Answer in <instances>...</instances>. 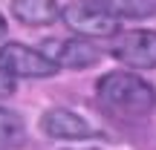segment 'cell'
<instances>
[{
	"instance_id": "cell-1",
	"label": "cell",
	"mask_w": 156,
	"mask_h": 150,
	"mask_svg": "<svg viewBox=\"0 0 156 150\" xmlns=\"http://www.w3.org/2000/svg\"><path fill=\"white\" fill-rule=\"evenodd\" d=\"M104 110L119 118H145L156 107V89L133 72H107L95 84Z\"/></svg>"
},
{
	"instance_id": "cell-2",
	"label": "cell",
	"mask_w": 156,
	"mask_h": 150,
	"mask_svg": "<svg viewBox=\"0 0 156 150\" xmlns=\"http://www.w3.org/2000/svg\"><path fill=\"white\" fill-rule=\"evenodd\" d=\"M0 72L9 78H52L58 67L41 49L26 44H6L0 46Z\"/></svg>"
},
{
	"instance_id": "cell-3",
	"label": "cell",
	"mask_w": 156,
	"mask_h": 150,
	"mask_svg": "<svg viewBox=\"0 0 156 150\" xmlns=\"http://www.w3.org/2000/svg\"><path fill=\"white\" fill-rule=\"evenodd\" d=\"M110 55L116 61L136 69H153L156 67V32L153 29H130L116 32L110 38Z\"/></svg>"
},
{
	"instance_id": "cell-4",
	"label": "cell",
	"mask_w": 156,
	"mask_h": 150,
	"mask_svg": "<svg viewBox=\"0 0 156 150\" xmlns=\"http://www.w3.org/2000/svg\"><path fill=\"white\" fill-rule=\"evenodd\" d=\"M41 130L44 136L55 141H87V139H101V130H95L84 116L67 110V107H52L41 116Z\"/></svg>"
},
{
	"instance_id": "cell-5",
	"label": "cell",
	"mask_w": 156,
	"mask_h": 150,
	"mask_svg": "<svg viewBox=\"0 0 156 150\" xmlns=\"http://www.w3.org/2000/svg\"><path fill=\"white\" fill-rule=\"evenodd\" d=\"M61 17L78 38H113V35L119 32V20L95 12L93 6H87L84 0H75V3L64 6Z\"/></svg>"
},
{
	"instance_id": "cell-6",
	"label": "cell",
	"mask_w": 156,
	"mask_h": 150,
	"mask_svg": "<svg viewBox=\"0 0 156 150\" xmlns=\"http://www.w3.org/2000/svg\"><path fill=\"white\" fill-rule=\"evenodd\" d=\"M44 52L49 61H55L58 69H87V67H95L101 61V52L95 49L90 40L84 38H58V40H46L44 44Z\"/></svg>"
},
{
	"instance_id": "cell-7",
	"label": "cell",
	"mask_w": 156,
	"mask_h": 150,
	"mask_svg": "<svg viewBox=\"0 0 156 150\" xmlns=\"http://www.w3.org/2000/svg\"><path fill=\"white\" fill-rule=\"evenodd\" d=\"M95 12L113 17V20H147L156 17V0H84Z\"/></svg>"
},
{
	"instance_id": "cell-8",
	"label": "cell",
	"mask_w": 156,
	"mask_h": 150,
	"mask_svg": "<svg viewBox=\"0 0 156 150\" xmlns=\"http://www.w3.org/2000/svg\"><path fill=\"white\" fill-rule=\"evenodd\" d=\"M12 15L26 26H49L61 17L55 0H12Z\"/></svg>"
},
{
	"instance_id": "cell-9",
	"label": "cell",
	"mask_w": 156,
	"mask_h": 150,
	"mask_svg": "<svg viewBox=\"0 0 156 150\" xmlns=\"http://www.w3.org/2000/svg\"><path fill=\"white\" fill-rule=\"evenodd\" d=\"M26 141V124L15 110L0 107V150H15Z\"/></svg>"
},
{
	"instance_id": "cell-10",
	"label": "cell",
	"mask_w": 156,
	"mask_h": 150,
	"mask_svg": "<svg viewBox=\"0 0 156 150\" xmlns=\"http://www.w3.org/2000/svg\"><path fill=\"white\" fill-rule=\"evenodd\" d=\"M12 92H15V81L0 72V98H6V95H12Z\"/></svg>"
},
{
	"instance_id": "cell-11",
	"label": "cell",
	"mask_w": 156,
	"mask_h": 150,
	"mask_svg": "<svg viewBox=\"0 0 156 150\" xmlns=\"http://www.w3.org/2000/svg\"><path fill=\"white\" fill-rule=\"evenodd\" d=\"M6 35V20H3V15H0V38Z\"/></svg>"
}]
</instances>
